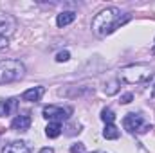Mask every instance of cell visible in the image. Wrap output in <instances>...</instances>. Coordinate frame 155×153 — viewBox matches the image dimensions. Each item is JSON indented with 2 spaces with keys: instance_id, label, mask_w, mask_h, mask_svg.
Masks as SVG:
<instances>
[{
  "instance_id": "obj_9",
  "label": "cell",
  "mask_w": 155,
  "mask_h": 153,
  "mask_svg": "<svg viewBox=\"0 0 155 153\" xmlns=\"http://www.w3.org/2000/svg\"><path fill=\"white\" fill-rule=\"evenodd\" d=\"M16 108H18V99H16V97L2 99V101H0V117L11 115L13 112H16Z\"/></svg>"
},
{
  "instance_id": "obj_12",
  "label": "cell",
  "mask_w": 155,
  "mask_h": 153,
  "mask_svg": "<svg viewBox=\"0 0 155 153\" xmlns=\"http://www.w3.org/2000/svg\"><path fill=\"white\" fill-rule=\"evenodd\" d=\"M61 132H63V126H61V122H58V121H51V122L47 124V128H45V135H47L49 139L60 137Z\"/></svg>"
},
{
  "instance_id": "obj_13",
  "label": "cell",
  "mask_w": 155,
  "mask_h": 153,
  "mask_svg": "<svg viewBox=\"0 0 155 153\" xmlns=\"http://www.w3.org/2000/svg\"><path fill=\"white\" fill-rule=\"evenodd\" d=\"M119 135H121V132H119V128L116 124H107L105 130H103V137L108 139V141H116V139H119Z\"/></svg>"
},
{
  "instance_id": "obj_4",
  "label": "cell",
  "mask_w": 155,
  "mask_h": 153,
  "mask_svg": "<svg viewBox=\"0 0 155 153\" xmlns=\"http://www.w3.org/2000/svg\"><path fill=\"white\" fill-rule=\"evenodd\" d=\"M123 126L130 133H146L148 130H152V124L146 122L141 114H126L123 119Z\"/></svg>"
},
{
  "instance_id": "obj_16",
  "label": "cell",
  "mask_w": 155,
  "mask_h": 153,
  "mask_svg": "<svg viewBox=\"0 0 155 153\" xmlns=\"http://www.w3.org/2000/svg\"><path fill=\"white\" fill-rule=\"evenodd\" d=\"M69 58H71V52H69V50H60V52L56 54V61H58V63L69 61Z\"/></svg>"
},
{
  "instance_id": "obj_11",
  "label": "cell",
  "mask_w": 155,
  "mask_h": 153,
  "mask_svg": "<svg viewBox=\"0 0 155 153\" xmlns=\"http://www.w3.org/2000/svg\"><path fill=\"white\" fill-rule=\"evenodd\" d=\"M74 20H76V13L74 11H63V13H60L56 16V25L58 27H65V25L72 24Z\"/></svg>"
},
{
  "instance_id": "obj_8",
  "label": "cell",
  "mask_w": 155,
  "mask_h": 153,
  "mask_svg": "<svg viewBox=\"0 0 155 153\" xmlns=\"http://www.w3.org/2000/svg\"><path fill=\"white\" fill-rule=\"evenodd\" d=\"M31 126V115L24 114V115H16L13 121H11V128L15 132H27Z\"/></svg>"
},
{
  "instance_id": "obj_5",
  "label": "cell",
  "mask_w": 155,
  "mask_h": 153,
  "mask_svg": "<svg viewBox=\"0 0 155 153\" xmlns=\"http://www.w3.org/2000/svg\"><path fill=\"white\" fill-rule=\"evenodd\" d=\"M41 115H43L45 119H49V121H58V122H61V121H65V119H69V117L72 115V108H71V106L49 105V106H45V108L41 110Z\"/></svg>"
},
{
  "instance_id": "obj_1",
  "label": "cell",
  "mask_w": 155,
  "mask_h": 153,
  "mask_svg": "<svg viewBox=\"0 0 155 153\" xmlns=\"http://www.w3.org/2000/svg\"><path fill=\"white\" fill-rule=\"evenodd\" d=\"M130 20V15H123L117 7H107L99 11L92 20V33L99 38H105L119 29L123 24Z\"/></svg>"
},
{
  "instance_id": "obj_21",
  "label": "cell",
  "mask_w": 155,
  "mask_h": 153,
  "mask_svg": "<svg viewBox=\"0 0 155 153\" xmlns=\"http://www.w3.org/2000/svg\"><path fill=\"white\" fill-rule=\"evenodd\" d=\"M152 97L155 99V83H153V86H152Z\"/></svg>"
},
{
  "instance_id": "obj_6",
  "label": "cell",
  "mask_w": 155,
  "mask_h": 153,
  "mask_svg": "<svg viewBox=\"0 0 155 153\" xmlns=\"http://www.w3.org/2000/svg\"><path fill=\"white\" fill-rule=\"evenodd\" d=\"M16 31V18L5 13H0V36L9 38Z\"/></svg>"
},
{
  "instance_id": "obj_20",
  "label": "cell",
  "mask_w": 155,
  "mask_h": 153,
  "mask_svg": "<svg viewBox=\"0 0 155 153\" xmlns=\"http://www.w3.org/2000/svg\"><path fill=\"white\" fill-rule=\"evenodd\" d=\"M40 153H54V150H52V148H41Z\"/></svg>"
},
{
  "instance_id": "obj_7",
  "label": "cell",
  "mask_w": 155,
  "mask_h": 153,
  "mask_svg": "<svg viewBox=\"0 0 155 153\" xmlns=\"http://www.w3.org/2000/svg\"><path fill=\"white\" fill-rule=\"evenodd\" d=\"M2 153H31V146L25 141H13L4 146Z\"/></svg>"
},
{
  "instance_id": "obj_10",
  "label": "cell",
  "mask_w": 155,
  "mask_h": 153,
  "mask_svg": "<svg viewBox=\"0 0 155 153\" xmlns=\"http://www.w3.org/2000/svg\"><path fill=\"white\" fill-rule=\"evenodd\" d=\"M43 94H45V86H33V88H29L22 94V99L29 101V103H36V101L41 99Z\"/></svg>"
},
{
  "instance_id": "obj_3",
  "label": "cell",
  "mask_w": 155,
  "mask_h": 153,
  "mask_svg": "<svg viewBox=\"0 0 155 153\" xmlns=\"http://www.w3.org/2000/svg\"><path fill=\"white\" fill-rule=\"evenodd\" d=\"M24 72L25 67L20 60H0V85L22 79Z\"/></svg>"
},
{
  "instance_id": "obj_14",
  "label": "cell",
  "mask_w": 155,
  "mask_h": 153,
  "mask_svg": "<svg viewBox=\"0 0 155 153\" xmlns=\"http://www.w3.org/2000/svg\"><path fill=\"white\" fill-rule=\"evenodd\" d=\"M119 86H121V81H119V79L108 81V83L105 85V94H107V96H114V94L119 92Z\"/></svg>"
},
{
  "instance_id": "obj_15",
  "label": "cell",
  "mask_w": 155,
  "mask_h": 153,
  "mask_svg": "<svg viewBox=\"0 0 155 153\" xmlns=\"http://www.w3.org/2000/svg\"><path fill=\"white\" fill-rule=\"evenodd\" d=\"M101 119H103L105 124H114V121H116V114H114L110 108H103V110H101Z\"/></svg>"
},
{
  "instance_id": "obj_22",
  "label": "cell",
  "mask_w": 155,
  "mask_h": 153,
  "mask_svg": "<svg viewBox=\"0 0 155 153\" xmlns=\"http://www.w3.org/2000/svg\"><path fill=\"white\" fill-rule=\"evenodd\" d=\"M94 153H105V151H94Z\"/></svg>"
},
{
  "instance_id": "obj_18",
  "label": "cell",
  "mask_w": 155,
  "mask_h": 153,
  "mask_svg": "<svg viewBox=\"0 0 155 153\" xmlns=\"http://www.w3.org/2000/svg\"><path fill=\"white\" fill-rule=\"evenodd\" d=\"M132 99H134V94L132 92H126V94H123L121 96V105H128V103H132Z\"/></svg>"
},
{
  "instance_id": "obj_19",
  "label": "cell",
  "mask_w": 155,
  "mask_h": 153,
  "mask_svg": "<svg viewBox=\"0 0 155 153\" xmlns=\"http://www.w3.org/2000/svg\"><path fill=\"white\" fill-rule=\"evenodd\" d=\"M7 45H9V40L4 38V36H0V50H2V49H5Z\"/></svg>"
},
{
  "instance_id": "obj_17",
  "label": "cell",
  "mask_w": 155,
  "mask_h": 153,
  "mask_svg": "<svg viewBox=\"0 0 155 153\" xmlns=\"http://www.w3.org/2000/svg\"><path fill=\"white\" fill-rule=\"evenodd\" d=\"M69 153H87L85 144H83V142H76V144H72L71 150H69Z\"/></svg>"
},
{
  "instance_id": "obj_2",
  "label": "cell",
  "mask_w": 155,
  "mask_h": 153,
  "mask_svg": "<svg viewBox=\"0 0 155 153\" xmlns=\"http://www.w3.org/2000/svg\"><path fill=\"white\" fill-rule=\"evenodd\" d=\"M153 76L152 72V67L146 65V63H132V65H126L119 70V81H124L128 85H137V83H143L146 79Z\"/></svg>"
}]
</instances>
